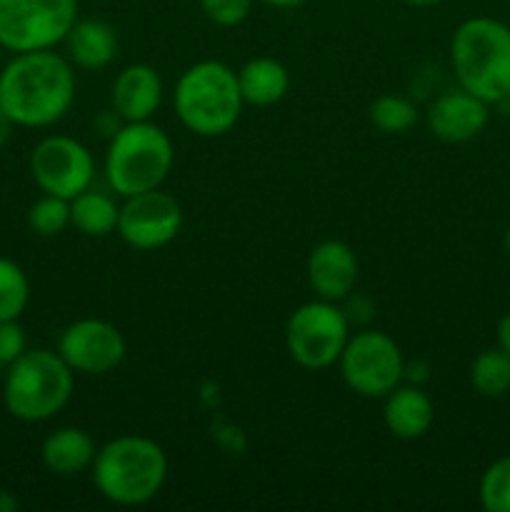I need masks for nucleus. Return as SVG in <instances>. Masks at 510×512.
<instances>
[{
	"mask_svg": "<svg viewBox=\"0 0 510 512\" xmlns=\"http://www.w3.org/2000/svg\"><path fill=\"white\" fill-rule=\"evenodd\" d=\"M73 63L55 50L15 53L0 70V110L20 128H48L75 103Z\"/></svg>",
	"mask_w": 510,
	"mask_h": 512,
	"instance_id": "nucleus-1",
	"label": "nucleus"
},
{
	"mask_svg": "<svg viewBox=\"0 0 510 512\" xmlns=\"http://www.w3.org/2000/svg\"><path fill=\"white\" fill-rule=\"evenodd\" d=\"M93 485L108 503L138 508L158 498L168 480V455L145 435H118L100 445L90 465Z\"/></svg>",
	"mask_w": 510,
	"mask_h": 512,
	"instance_id": "nucleus-2",
	"label": "nucleus"
},
{
	"mask_svg": "<svg viewBox=\"0 0 510 512\" xmlns=\"http://www.w3.org/2000/svg\"><path fill=\"white\" fill-rule=\"evenodd\" d=\"M450 68L458 88L488 105L510 98V25L475 15L463 20L450 38Z\"/></svg>",
	"mask_w": 510,
	"mask_h": 512,
	"instance_id": "nucleus-3",
	"label": "nucleus"
},
{
	"mask_svg": "<svg viewBox=\"0 0 510 512\" xmlns=\"http://www.w3.org/2000/svg\"><path fill=\"white\" fill-rule=\"evenodd\" d=\"M238 70L223 60H198L180 73L173 90V108L183 128L200 138H220L243 115Z\"/></svg>",
	"mask_w": 510,
	"mask_h": 512,
	"instance_id": "nucleus-4",
	"label": "nucleus"
},
{
	"mask_svg": "<svg viewBox=\"0 0 510 512\" xmlns=\"http://www.w3.org/2000/svg\"><path fill=\"white\" fill-rule=\"evenodd\" d=\"M175 163L170 135L153 120L123 123L108 140L103 173L118 198L163 188Z\"/></svg>",
	"mask_w": 510,
	"mask_h": 512,
	"instance_id": "nucleus-5",
	"label": "nucleus"
},
{
	"mask_svg": "<svg viewBox=\"0 0 510 512\" xmlns=\"http://www.w3.org/2000/svg\"><path fill=\"white\" fill-rule=\"evenodd\" d=\"M3 383L5 410L23 423H45L63 413L75 390V373L58 350H25L8 365Z\"/></svg>",
	"mask_w": 510,
	"mask_h": 512,
	"instance_id": "nucleus-6",
	"label": "nucleus"
},
{
	"mask_svg": "<svg viewBox=\"0 0 510 512\" xmlns=\"http://www.w3.org/2000/svg\"><path fill=\"white\" fill-rule=\"evenodd\" d=\"M350 338V318L340 303L315 298L290 313L285 323V348L295 365L325 370L338 365Z\"/></svg>",
	"mask_w": 510,
	"mask_h": 512,
	"instance_id": "nucleus-7",
	"label": "nucleus"
},
{
	"mask_svg": "<svg viewBox=\"0 0 510 512\" xmlns=\"http://www.w3.org/2000/svg\"><path fill=\"white\" fill-rule=\"evenodd\" d=\"M340 378L360 398H385L405 380V358L388 333L375 328L350 335L338 360Z\"/></svg>",
	"mask_w": 510,
	"mask_h": 512,
	"instance_id": "nucleus-8",
	"label": "nucleus"
},
{
	"mask_svg": "<svg viewBox=\"0 0 510 512\" xmlns=\"http://www.w3.org/2000/svg\"><path fill=\"white\" fill-rule=\"evenodd\" d=\"M78 20V0H0V48L53 50Z\"/></svg>",
	"mask_w": 510,
	"mask_h": 512,
	"instance_id": "nucleus-9",
	"label": "nucleus"
},
{
	"mask_svg": "<svg viewBox=\"0 0 510 512\" xmlns=\"http://www.w3.org/2000/svg\"><path fill=\"white\" fill-rule=\"evenodd\" d=\"M30 175L43 193L73 200L95 180L90 148L70 135H45L30 150Z\"/></svg>",
	"mask_w": 510,
	"mask_h": 512,
	"instance_id": "nucleus-10",
	"label": "nucleus"
},
{
	"mask_svg": "<svg viewBox=\"0 0 510 512\" xmlns=\"http://www.w3.org/2000/svg\"><path fill=\"white\" fill-rule=\"evenodd\" d=\"M183 228V208L175 195L163 188L145 190V193L123 198L120 205L118 230L125 245L140 253L160 250L173 243Z\"/></svg>",
	"mask_w": 510,
	"mask_h": 512,
	"instance_id": "nucleus-11",
	"label": "nucleus"
},
{
	"mask_svg": "<svg viewBox=\"0 0 510 512\" xmlns=\"http://www.w3.org/2000/svg\"><path fill=\"white\" fill-rule=\"evenodd\" d=\"M128 343L118 325L100 318L70 323L58 338V355L73 373L108 375L125 360Z\"/></svg>",
	"mask_w": 510,
	"mask_h": 512,
	"instance_id": "nucleus-12",
	"label": "nucleus"
},
{
	"mask_svg": "<svg viewBox=\"0 0 510 512\" xmlns=\"http://www.w3.org/2000/svg\"><path fill=\"white\" fill-rule=\"evenodd\" d=\"M425 120L440 143H470L488 128L490 105L468 90L453 88L430 103Z\"/></svg>",
	"mask_w": 510,
	"mask_h": 512,
	"instance_id": "nucleus-13",
	"label": "nucleus"
},
{
	"mask_svg": "<svg viewBox=\"0 0 510 512\" xmlns=\"http://www.w3.org/2000/svg\"><path fill=\"white\" fill-rule=\"evenodd\" d=\"M305 275H308V285L315 298L345 303L358 285V255L343 240H323L310 250Z\"/></svg>",
	"mask_w": 510,
	"mask_h": 512,
	"instance_id": "nucleus-14",
	"label": "nucleus"
},
{
	"mask_svg": "<svg viewBox=\"0 0 510 512\" xmlns=\"http://www.w3.org/2000/svg\"><path fill=\"white\" fill-rule=\"evenodd\" d=\"M165 85L158 70L148 63H130L115 75L110 105L123 123L153 120L163 103Z\"/></svg>",
	"mask_w": 510,
	"mask_h": 512,
	"instance_id": "nucleus-15",
	"label": "nucleus"
},
{
	"mask_svg": "<svg viewBox=\"0 0 510 512\" xmlns=\"http://www.w3.org/2000/svg\"><path fill=\"white\" fill-rule=\"evenodd\" d=\"M383 400V423L398 440H418L433 428L435 403L423 385L400 383Z\"/></svg>",
	"mask_w": 510,
	"mask_h": 512,
	"instance_id": "nucleus-16",
	"label": "nucleus"
},
{
	"mask_svg": "<svg viewBox=\"0 0 510 512\" xmlns=\"http://www.w3.org/2000/svg\"><path fill=\"white\" fill-rule=\"evenodd\" d=\"M63 45L70 63L83 70H100L108 68L118 55V33L105 20L78 18Z\"/></svg>",
	"mask_w": 510,
	"mask_h": 512,
	"instance_id": "nucleus-17",
	"label": "nucleus"
},
{
	"mask_svg": "<svg viewBox=\"0 0 510 512\" xmlns=\"http://www.w3.org/2000/svg\"><path fill=\"white\" fill-rule=\"evenodd\" d=\"M95 453H98V445H95L93 435L83 428H73V425L53 430L40 445L43 465L60 478H70V475L90 470Z\"/></svg>",
	"mask_w": 510,
	"mask_h": 512,
	"instance_id": "nucleus-18",
	"label": "nucleus"
},
{
	"mask_svg": "<svg viewBox=\"0 0 510 512\" xmlns=\"http://www.w3.org/2000/svg\"><path fill=\"white\" fill-rule=\"evenodd\" d=\"M238 83L245 105L268 108L288 95L290 73L280 60L270 58V55H258L238 70Z\"/></svg>",
	"mask_w": 510,
	"mask_h": 512,
	"instance_id": "nucleus-19",
	"label": "nucleus"
},
{
	"mask_svg": "<svg viewBox=\"0 0 510 512\" xmlns=\"http://www.w3.org/2000/svg\"><path fill=\"white\" fill-rule=\"evenodd\" d=\"M118 218V200L110 193L95 190L93 185L70 200V225L88 238H108L118 230Z\"/></svg>",
	"mask_w": 510,
	"mask_h": 512,
	"instance_id": "nucleus-20",
	"label": "nucleus"
},
{
	"mask_svg": "<svg viewBox=\"0 0 510 512\" xmlns=\"http://www.w3.org/2000/svg\"><path fill=\"white\" fill-rule=\"evenodd\" d=\"M470 385L488 400L505 398L510 393V355L500 345L480 350L470 363Z\"/></svg>",
	"mask_w": 510,
	"mask_h": 512,
	"instance_id": "nucleus-21",
	"label": "nucleus"
},
{
	"mask_svg": "<svg viewBox=\"0 0 510 512\" xmlns=\"http://www.w3.org/2000/svg\"><path fill=\"white\" fill-rule=\"evenodd\" d=\"M368 118L380 133L403 135L418 123V108L403 95H380L370 103Z\"/></svg>",
	"mask_w": 510,
	"mask_h": 512,
	"instance_id": "nucleus-22",
	"label": "nucleus"
},
{
	"mask_svg": "<svg viewBox=\"0 0 510 512\" xmlns=\"http://www.w3.org/2000/svg\"><path fill=\"white\" fill-rule=\"evenodd\" d=\"M30 300V283L15 260L0 258V320H18Z\"/></svg>",
	"mask_w": 510,
	"mask_h": 512,
	"instance_id": "nucleus-23",
	"label": "nucleus"
},
{
	"mask_svg": "<svg viewBox=\"0 0 510 512\" xmlns=\"http://www.w3.org/2000/svg\"><path fill=\"white\" fill-rule=\"evenodd\" d=\"M478 500L485 512H510V455L493 460L478 483Z\"/></svg>",
	"mask_w": 510,
	"mask_h": 512,
	"instance_id": "nucleus-24",
	"label": "nucleus"
},
{
	"mask_svg": "<svg viewBox=\"0 0 510 512\" xmlns=\"http://www.w3.org/2000/svg\"><path fill=\"white\" fill-rule=\"evenodd\" d=\"M28 228L40 238H55L70 228V200L43 193L28 210Z\"/></svg>",
	"mask_w": 510,
	"mask_h": 512,
	"instance_id": "nucleus-25",
	"label": "nucleus"
},
{
	"mask_svg": "<svg viewBox=\"0 0 510 512\" xmlns=\"http://www.w3.org/2000/svg\"><path fill=\"white\" fill-rule=\"evenodd\" d=\"M198 3L210 23L220 28H235L248 18L255 0H198Z\"/></svg>",
	"mask_w": 510,
	"mask_h": 512,
	"instance_id": "nucleus-26",
	"label": "nucleus"
},
{
	"mask_svg": "<svg viewBox=\"0 0 510 512\" xmlns=\"http://www.w3.org/2000/svg\"><path fill=\"white\" fill-rule=\"evenodd\" d=\"M28 350V338L18 320H0V368L13 365Z\"/></svg>",
	"mask_w": 510,
	"mask_h": 512,
	"instance_id": "nucleus-27",
	"label": "nucleus"
},
{
	"mask_svg": "<svg viewBox=\"0 0 510 512\" xmlns=\"http://www.w3.org/2000/svg\"><path fill=\"white\" fill-rule=\"evenodd\" d=\"M495 335H498L500 348L510 355V308L505 310L503 318L498 320V330H495Z\"/></svg>",
	"mask_w": 510,
	"mask_h": 512,
	"instance_id": "nucleus-28",
	"label": "nucleus"
},
{
	"mask_svg": "<svg viewBox=\"0 0 510 512\" xmlns=\"http://www.w3.org/2000/svg\"><path fill=\"white\" fill-rule=\"evenodd\" d=\"M13 128H15L13 120H10L8 115H5L3 110H0V150H3L5 145H8L10 135H13Z\"/></svg>",
	"mask_w": 510,
	"mask_h": 512,
	"instance_id": "nucleus-29",
	"label": "nucleus"
},
{
	"mask_svg": "<svg viewBox=\"0 0 510 512\" xmlns=\"http://www.w3.org/2000/svg\"><path fill=\"white\" fill-rule=\"evenodd\" d=\"M18 498H15L13 493H8V490H0V512H15L18 510Z\"/></svg>",
	"mask_w": 510,
	"mask_h": 512,
	"instance_id": "nucleus-30",
	"label": "nucleus"
},
{
	"mask_svg": "<svg viewBox=\"0 0 510 512\" xmlns=\"http://www.w3.org/2000/svg\"><path fill=\"white\" fill-rule=\"evenodd\" d=\"M260 3L270 5V8H280V10H293V8H300V5H303L305 0H260Z\"/></svg>",
	"mask_w": 510,
	"mask_h": 512,
	"instance_id": "nucleus-31",
	"label": "nucleus"
},
{
	"mask_svg": "<svg viewBox=\"0 0 510 512\" xmlns=\"http://www.w3.org/2000/svg\"><path fill=\"white\" fill-rule=\"evenodd\" d=\"M405 5H413V8H433V5L445 3V0H403Z\"/></svg>",
	"mask_w": 510,
	"mask_h": 512,
	"instance_id": "nucleus-32",
	"label": "nucleus"
},
{
	"mask_svg": "<svg viewBox=\"0 0 510 512\" xmlns=\"http://www.w3.org/2000/svg\"><path fill=\"white\" fill-rule=\"evenodd\" d=\"M503 248H505V253L510 255V225L505 228V233H503Z\"/></svg>",
	"mask_w": 510,
	"mask_h": 512,
	"instance_id": "nucleus-33",
	"label": "nucleus"
}]
</instances>
